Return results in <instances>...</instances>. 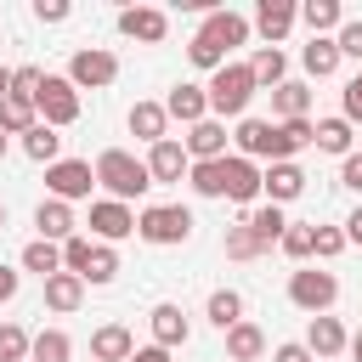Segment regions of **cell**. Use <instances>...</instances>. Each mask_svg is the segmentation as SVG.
Segmentation results:
<instances>
[{
  "mask_svg": "<svg viewBox=\"0 0 362 362\" xmlns=\"http://www.w3.org/2000/svg\"><path fill=\"white\" fill-rule=\"evenodd\" d=\"M0 232H6V204H0Z\"/></svg>",
  "mask_w": 362,
  "mask_h": 362,
  "instance_id": "56",
  "label": "cell"
},
{
  "mask_svg": "<svg viewBox=\"0 0 362 362\" xmlns=\"http://www.w3.org/2000/svg\"><path fill=\"white\" fill-rule=\"evenodd\" d=\"M119 277V249L113 243H96L90 249V266H85V288H107Z\"/></svg>",
  "mask_w": 362,
  "mask_h": 362,
  "instance_id": "38",
  "label": "cell"
},
{
  "mask_svg": "<svg viewBox=\"0 0 362 362\" xmlns=\"http://www.w3.org/2000/svg\"><path fill=\"white\" fill-rule=\"evenodd\" d=\"M130 362H170V351H164V345H136Z\"/></svg>",
  "mask_w": 362,
  "mask_h": 362,
  "instance_id": "52",
  "label": "cell"
},
{
  "mask_svg": "<svg viewBox=\"0 0 362 362\" xmlns=\"http://www.w3.org/2000/svg\"><path fill=\"white\" fill-rule=\"evenodd\" d=\"M249 23H255V34H260L266 45H283V40H288V28L300 23V6H294V0H260Z\"/></svg>",
  "mask_w": 362,
  "mask_h": 362,
  "instance_id": "13",
  "label": "cell"
},
{
  "mask_svg": "<svg viewBox=\"0 0 362 362\" xmlns=\"http://www.w3.org/2000/svg\"><path fill=\"white\" fill-rule=\"evenodd\" d=\"M23 153H28L34 164H45V170H51V164L62 158V136H57L51 124H34V130L23 136Z\"/></svg>",
  "mask_w": 362,
  "mask_h": 362,
  "instance_id": "34",
  "label": "cell"
},
{
  "mask_svg": "<svg viewBox=\"0 0 362 362\" xmlns=\"http://www.w3.org/2000/svg\"><path fill=\"white\" fill-rule=\"evenodd\" d=\"M300 23L311 28V40H334L345 28V6L339 0H305L300 6Z\"/></svg>",
  "mask_w": 362,
  "mask_h": 362,
  "instance_id": "24",
  "label": "cell"
},
{
  "mask_svg": "<svg viewBox=\"0 0 362 362\" xmlns=\"http://www.w3.org/2000/svg\"><path fill=\"white\" fill-rule=\"evenodd\" d=\"M96 187H102L107 198H119V204H136V198L153 187V170H147V158H136L130 147H102V153H96Z\"/></svg>",
  "mask_w": 362,
  "mask_h": 362,
  "instance_id": "1",
  "label": "cell"
},
{
  "mask_svg": "<svg viewBox=\"0 0 362 362\" xmlns=\"http://www.w3.org/2000/svg\"><path fill=\"white\" fill-rule=\"evenodd\" d=\"M181 141H187L192 164H215V158H226V141H232V136H226V124H221V119H204V124H192Z\"/></svg>",
  "mask_w": 362,
  "mask_h": 362,
  "instance_id": "18",
  "label": "cell"
},
{
  "mask_svg": "<svg viewBox=\"0 0 362 362\" xmlns=\"http://www.w3.org/2000/svg\"><path fill=\"white\" fill-rule=\"evenodd\" d=\"M90 238L96 243H124L136 238V209L119 198H90Z\"/></svg>",
  "mask_w": 362,
  "mask_h": 362,
  "instance_id": "8",
  "label": "cell"
},
{
  "mask_svg": "<svg viewBox=\"0 0 362 362\" xmlns=\"http://www.w3.org/2000/svg\"><path fill=\"white\" fill-rule=\"evenodd\" d=\"M17 266H23V272H34V277L45 283V277H57V272H62V243H45V238H34V243H23Z\"/></svg>",
  "mask_w": 362,
  "mask_h": 362,
  "instance_id": "30",
  "label": "cell"
},
{
  "mask_svg": "<svg viewBox=\"0 0 362 362\" xmlns=\"http://www.w3.org/2000/svg\"><path fill=\"white\" fill-rule=\"evenodd\" d=\"M204 317H209L221 334H226V328H238V322H243V294H238V288H215V294H209V305H204Z\"/></svg>",
  "mask_w": 362,
  "mask_h": 362,
  "instance_id": "32",
  "label": "cell"
},
{
  "mask_svg": "<svg viewBox=\"0 0 362 362\" xmlns=\"http://www.w3.org/2000/svg\"><path fill=\"white\" fill-rule=\"evenodd\" d=\"M90 187H96V164H90V158H57V164L45 170V192L62 198V204L90 198Z\"/></svg>",
  "mask_w": 362,
  "mask_h": 362,
  "instance_id": "7",
  "label": "cell"
},
{
  "mask_svg": "<svg viewBox=\"0 0 362 362\" xmlns=\"http://www.w3.org/2000/svg\"><path fill=\"white\" fill-rule=\"evenodd\" d=\"M28 362H74V339H68L62 328H40V334H34Z\"/></svg>",
  "mask_w": 362,
  "mask_h": 362,
  "instance_id": "36",
  "label": "cell"
},
{
  "mask_svg": "<svg viewBox=\"0 0 362 362\" xmlns=\"http://www.w3.org/2000/svg\"><path fill=\"white\" fill-rule=\"evenodd\" d=\"M147 328H153V345H164V351H181V345L192 339V322H187V311H181L175 300H158V305L147 311Z\"/></svg>",
  "mask_w": 362,
  "mask_h": 362,
  "instance_id": "12",
  "label": "cell"
},
{
  "mask_svg": "<svg viewBox=\"0 0 362 362\" xmlns=\"http://www.w3.org/2000/svg\"><path fill=\"white\" fill-rule=\"evenodd\" d=\"M221 249H226V260H260L266 255V243L238 221V226H226V238H221Z\"/></svg>",
  "mask_w": 362,
  "mask_h": 362,
  "instance_id": "39",
  "label": "cell"
},
{
  "mask_svg": "<svg viewBox=\"0 0 362 362\" xmlns=\"http://www.w3.org/2000/svg\"><path fill=\"white\" fill-rule=\"evenodd\" d=\"M345 243H356V249H362V204L345 215Z\"/></svg>",
  "mask_w": 362,
  "mask_h": 362,
  "instance_id": "51",
  "label": "cell"
},
{
  "mask_svg": "<svg viewBox=\"0 0 362 362\" xmlns=\"http://www.w3.org/2000/svg\"><path fill=\"white\" fill-rule=\"evenodd\" d=\"M311 243H317V226H305V221H288V232H283V255L288 260H311Z\"/></svg>",
  "mask_w": 362,
  "mask_h": 362,
  "instance_id": "41",
  "label": "cell"
},
{
  "mask_svg": "<svg viewBox=\"0 0 362 362\" xmlns=\"http://www.w3.org/2000/svg\"><path fill=\"white\" fill-rule=\"evenodd\" d=\"M260 164L255 158H238V153H226L221 158V198H232V204H255L260 198Z\"/></svg>",
  "mask_w": 362,
  "mask_h": 362,
  "instance_id": "10",
  "label": "cell"
},
{
  "mask_svg": "<svg viewBox=\"0 0 362 362\" xmlns=\"http://www.w3.org/2000/svg\"><path fill=\"white\" fill-rule=\"evenodd\" d=\"M339 119L362 124V74H356V79H345V90H339Z\"/></svg>",
  "mask_w": 362,
  "mask_h": 362,
  "instance_id": "46",
  "label": "cell"
},
{
  "mask_svg": "<svg viewBox=\"0 0 362 362\" xmlns=\"http://www.w3.org/2000/svg\"><path fill=\"white\" fill-rule=\"evenodd\" d=\"M345 345H351V334H345V322H339L334 311H322V317L305 322V351H311L317 362H339Z\"/></svg>",
  "mask_w": 362,
  "mask_h": 362,
  "instance_id": "11",
  "label": "cell"
},
{
  "mask_svg": "<svg viewBox=\"0 0 362 362\" xmlns=\"http://www.w3.org/2000/svg\"><path fill=\"white\" fill-rule=\"evenodd\" d=\"M68 79H74V90H107L119 79V57L102 51V45H85V51L68 57Z\"/></svg>",
  "mask_w": 362,
  "mask_h": 362,
  "instance_id": "6",
  "label": "cell"
},
{
  "mask_svg": "<svg viewBox=\"0 0 362 362\" xmlns=\"http://www.w3.org/2000/svg\"><path fill=\"white\" fill-rule=\"evenodd\" d=\"M124 124H130V136L147 141V147H158V141L170 136V113H164V102H136V107L124 113Z\"/></svg>",
  "mask_w": 362,
  "mask_h": 362,
  "instance_id": "22",
  "label": "cell"
},
{
  "mask_svg": "<svg viewBox=\"0 0 362 362\" xmlns=\"http://www.w3.org/2000/svg\"><path fill=\"white\" fill-rule=\"evenodd\" d=\"M40 85H45V68H34V62H23V68H11V96H23V102H34V96H40Z\"/></svg>",
  "mask_w": 362,
  "mask_h": 362,
  "instance_id": "43",
  "label": "cell"
},
{
  "mask_svg": "<svg viewBox=\"0 0 362 362\" xmlns=\"http://www.w3.org/2000/svg\"><path fill=\"white\" fill-rule=\"evenodd\" d=\"M34 124H40V107L34 102H23V96H6L0 102V130L6 136H28Z\"/></svg>",
  "mask_w": 362,
  "mask_h": 362,
  "instance_id": "35",
  "label": "cell"
},
{
  "mask_svg": "<svg viewBox=\"0 0 362 362\" xmlns=\"http://www.w3.org/2000/svg\"><path fill=\"white\" fill-rule=\"evenodd\" d=\"M305 192V170L300 164H266V175H260V198L266 204H294Z\"/></svg>",
  "mask_w": 362,
  "mask_h": 362,
  "instance_id": "20",
  "label": "cell"
},
{
  "mask_svg": "<svg viewBox=\"0 0 362 362\" xmlns=\"http://www.w3.org/2000/svg\"><path fill=\"white\" fill-rule=\"evenodd\" d=\"M164 113H170V119H181L187 130H192V124H204V119H209V85L181 79V85L164 96Z\"/></svg>",
  "mask_w": 362,
  "mask_h": 362,
  "instance_id": "15",
  "label": "cell"
},
{
  "mask_svg": "<svg viewBox=\"0 0 362 362\" xmlns=\"http://www.w3.org/2000/svg\"><path fill=\"white\" fill-rule=\"evenodd\" d=\"M74 226H79V221H74V204H62V198H40V209H34V232H40L45 243H68V238H79Z\"/></svg>",
  "mask_w": 362,
  "mask_h": 362,
  "instance_id": "16",
  "label": "cell"
},
{
  "mask_svg": "<svg viewBox=\"0 0 362 362\" xmlns=\"http://www.w3.org/2000/svg\"><path fill=\"white\" fill-rule=\"evenodd\" d=\"M187 62H192V68H204V74H221V68H226L232 57H226V51H221V45H215V40L204 34V28H198V34L187 40Z\"/></svg>",
  "mask_w": 362,
  "mask_h": 362,
  "instance_id": "37",
  "label": "cell"
},
{
  "mask_svg": "<svg viewBox=\"0 0 362 362\" xmlns=\"http://www.w3.org/2000/svg\"><path fill=\"white\" fill-rule=\"evenodd\" d=\"M204 34H209V40H215V45L232 57V51H238V45L255 34V23H249L243 11H226V6H221V11H209V17H204Z\"/></svg>",
  "mask_w": 362,
  "mask_h": 362,
  "instance_id": "17",
  "label": "cell"
},
{
  "mask_svg": "<svg viewBox=\"0 0 362 362\" xmlns=\"http://www.w3.org/2000/svg\"><path fill=\"white\" fill-rule=\"evenodd\" d=\"M334 300H339V277H334V272H317V266L288 272V305H300L305 317L334 311Z\"/></svg>",
  "mask_w": 362,
  "mask_h": 362,
  "instance_id": "4",
  "label": "cell"
},
{
  "mask_svg": "<svg viewBox=\"0 0 362 362\" xmlns=\"http://www.w3.org/2000/svg\"><path fill=\"white\" fill-rule=\"evenodd\" d=\"M243 226L272 249V243H283V232H288V215H283V204H255L249 215H243Z\"/></svg>",
  "mask_w": 362,
  "mask_h": 362,
  "instance_id": "29",
  "label": "cell"
},
{
  "mask_svg": "<svg viewBox=\"0 0 362 362\" xmlns=\"http://www.w3.org/2000/svg\"><path fill=\"white\" fill-rule=\"evenodd\" d=\"M255 74H249V62H226L221 74H209V119H243L249 113V102H255Z\"/></svg>",
  "mask_w": 362,
  "mask_h": 362,
  "instance_id": "2",
  "label": "cell"
},
{
  "mask_svg": "<svg viewBox=\"0 0 362 362\" xmlns=\"http://www.w3.org/2000/svg\"><path fill=\"white\" fill-rule=\"evenodd\" d=\"M136 238L153 249H175L192 238V209L187 204H147V209H136Z\"/></svg>",
  "mask_w": 362,
  "mask_h": 362,
  "instance_id": "3",
  "label": "cell"
},
{
  "mask_svg": "<svg viewBox=\"0 0 362 362\" xmlns=\"http://www.w3.org/2000/svg\"><path fill=\"white\" fill-rule=\"evenodd\" d=\"M317 147L334 153V158H351V153H356V147H351V119H339V113H334V119H317Z\"/></svg>",
  "mask_w": 362,
  "mask_h": 362,
  "instance_id": "33",
  "label": "cell"
},
{
  "mask_svg": "<svg viewBox=\"0 0 362 362\" xmlns=\"http://www.w3.org/2000/svg\"><path fill=\"white\" fill-rule=\"evenodd\" d=\"M136 356V334L124 322H102L90 334V362H130Z\"/></svg>",
  "mask_w": 362,
  "mask_h": 362,
  "instance_id": "21",
  "label": "cell"
},
{
  "mask_svg": "<svg viewBox=\"0 0 362 362\" xmlns=\"http://www.w3.org/2000/svg\"><path fill=\"white\" fill-rule=\"evenodd\" d=\"M334 45H339V57L362 62V17H345V28L334 34Z\"/></svg>",
  "mask_w": 362,
  "mask_h": 362,
  "instance_id": "44",
  "label": "cell"
},
{
  "mask_svg": "<svg viewBox=\"0 0 362 362\" xmlns=\"http://www.w3.org/2000/svg\"><path fill=\"white\" fill-rule=\"evenodd\" d=\"M28 351H34V334L17 322H0V362H28Z\"/></svg>",
  "mask_w": 362,
  "mask_h": 362,
  "instance_id": "40",
  "label": "cell"
},
{
  "mask_svg": "<svg viewBox=\"0 0 362 362\" xmlns=\"http://www.w3.org/2000/svg\"><path fill=\"white\" fill-rule=\"evenodd\" d=\"M11 96V68H0V102Z\"/></svg>",
  "mask_w": 362,
  "mask_h": 362,
  "instance_id": "54",
  "label": "cell"
},
{
  "mask_svg": "<svg viewBox=\"0 0 362 362\" xmlns=\"http://www.w3.org/2000/svg\"><path fill=\"white\" fill-rule=\"evenodd\" d=\"M34 107H40V124L68 130V124L79 119V90H74V79H68V74H45V85H40Z\"/></svg>",
  "mask_w": 362,
  "mask_h": 362,
  "instance_id": "5",
  "label": "cell"
},
{
  "mask_svg": "<svg viewBox=\"0 0 362 362\" xmlns=\"http://www.w3.org/2000/svg\"><path fill=\"white\" fill-rule=\"evenodd\" d=\"M272 113H277V124L311 119V85H305V79H283V85L272 90Z\"/></svg>",
  "mask_w": 362,
  "mask_h": 362,
  "instance_id": "25",
  "label": "cell"
},
{
  "mask_svg": "<svg viewBox=\"0 0 362 362\" xmlns=\"http://www.w3.org/2000/svg\"><path fill=\"white\" fill-rule=\"evenodd\" d=\"M266 356V334H260V322H238V328H226V362H260Z\"/></svg>",
  "mask_w": 362,
  "mask_h": 362,
  "instance_id": "27",
  "label": "cell"
},
{
  "mask_svg": "<svg viewBox=\"0 0 362 362\" xmlns=\"http://www.w3.org/2000/svg\"><path fill=\"white\" fill-rule=\"evenodd\" d=\"M272 130H277V119H238V130H232V141H238V158H266L272 164Z\"/></svg>",
  "mask_w": 362,
  "mask_h": 362,
  "instance_id": "23",
  "label": "cell"
},
{
  "mask_svg": "<svg viewBox=\"0 0 362 362\" xmlns=\"http://www.w3.org/2000/svg\"><path fill=\"white\" fill-rule=\"evenodd\" d=\"M345 351H351V356H356V362H362V328H356V334H351V345H345Z\"/></svg>",
  "mask_w": 362,
  "mask_h": 362,
  "instance_id": "53",
  "label": "cell"
},
{
  "mask_svg": "<svg viewBox=\"0 0 362 362\" xmlns=\"http://www.w3.org/2000/svg\"><path fill=\"white\" fill-rule=\"evenodd\" d=\"M345 249V226H317V243H311V255L317 260H334Z\"/></svg>",
  "mask_w": 362,
  "mask_h": 362,
  "instance_id": "45",
  "label": "cell"
},
{
  "mask_svg": "<svg viewBox=\"0 0 362 362\" xmlns=\"http://www.w3.org/2000/svg\"><path fill=\"white\" fill-rule=\"evenodd\" d=\"M305 147H317V124L311 119H288V124L272 130V164H294V153H305Z\"/></svg>",
  "mask_w": 362,
  "mask_h": 362,
  "instance_id": "19",
  "label": "cell"
},
{
  "mask_svg": "<svg viewBox=\"0 0 362 362\" xmlns=\"http://www.w3.org/2000/svg\"><path fill=\"white\" fill-rule=\"evenodd\" d=\"M300 68H305L311 79H334V74H339V45H334V40H305V45H300Z\"/></svg>",
  "mask_w": 362,
  "mask_h": 362,
  "instance_id": "31",
  "label": "cell"
},
{
  "mask_svg": "<svg viewBox=\"0 0 362 362\" xmlns=\"http://www.w3.org/2000/svg\"><path fill=\"white\" fill-rule=\"evenodd\" d=\"M339 187H351V192H362V153H351V158H339Z\"/></svg>",
  "mask_w": 362,
  "mask_h": 362,
  "instance_id": "48",
  "label": "cell"
},
{
  "mask_svg": "<svg viewBox=\"0 0 362 362\" xmlns=\"http://www.w3.org/2000/svg\"><path fill=\"white\" fill-rule=\"evenodd\" d=\"M6 147H11V136H6V130H0V158H6Z\"/></svg>",
  "mask_w": 362,
  "mask_h": 362,
  "instance_id": "55",
  "label": "cell"
},
{
  "mask_svg": "<svg viewBox=\"0 0 362 362\" xmlns=\"http://www.w3.org/2000/svg\"><path fill=\"white\" fill-rule=\"evenodd\" d=\"M147 170H153V187H158V181H187V175H192V153H187V141L164 136L158 147H147Z\"/></svg>",
  "mask_w": 362,
  "mask_h": 362,
  "instance_id": "14",
  "label": "cell"
},
{
  "mask_svg": "<svg viewBox=\"0 0 362 362\" xmlns=\"http://www.w3.org/2000/svg\"><path fill=\"white\" fill-rule=\"evenodd\" d=\"M79 305H85V277H74V272L45 277V311L68 317V311H79Z\"/></svg>",
  "mask_w": 362,
  "mask_h": 362,
  "instance_id": "26",
  "label": "cell"
},
{
  "mask_svg": "<svg viewBox=\"0 0 362 362\" xmlns=\"http://www.w3.org/2000/svg\"><path fill=\"white\" fill-rule=\"evenodd\" d=\"M113 23L136 45H164V34H170V11H158V6H124Z\"/></svg>",
  "mask_w": 362,
  "mask_h": 362,
  "instance_id": "9",
  "label": "cell"
},
{
  "mask_svg": "<svg viewBox=\"0 0 362 362\" xmlns=\"http://www.w3.org/2000/svg\"><path fill=\"white\" fill-rule=\"evenodd\" d=\"M68 11H74L68 0H34V17L40 23H68Z\"/></svg>",
  "mask_w": 362,
  "mask_h": 362,
  "instance_id": "47",
  "label": "cell"
},
{
  "mask_svg": "<svg viewBox=\"0 0 362 362\" xmlns=\"http://www.w3.org/2000/svg\"><path fill=\"white\" fill-rule=\"evenodd\" d=\"M249 74H255V85H283L288 79V51L283 45H255V57H249Z\"/></svg>",
  "mask_w": 362,
  "mask_h": 362,
  "instance_id": "28",
  "label": "cell"
},
{
  "mask_svg": "<svg viewBox=\"0 0 362 362\" xmlns=\"http://www.w3.org/2000/svg\"><path fill=\"white\" fill-rule=\"evenodd\" d=\"M90 249H96V238H68L62 243V272H74V277H85V266H90Z\"/></svg>",
  "mask_w": 362,
  "mask_h": 362,
  "instance_id": "42",
  "label": "cell"
},
{
  "mask_svg": "<svg viewBox=\"0 0 362 362\" xmlns=\"http://www.w3.org/2000/svg\"><path fill=\"white\" fill-rule=\"evenodd\" d=\"M272 362H317V356L305 351V339H283V345L272 351Z\"/></svg>",
  "mask_w": 362,
  "mask_h": 362,
  "instance_id": "50",
  "label": "cell"
},
{
  "mask_svg": "<svg viewBox=\"0 0 362 362\" xmlns=\"http://www.w3.org/2000/svg\"><path fill=\"white\" fill-rule=\"evenodd\" d=\"M23 288V266H0V305H11Z\"/></svg>",
  "mask_w": 362,
  "mask_h": 362,
  "instance_id": "49",
  "label": "cell"
}]
</instances>
